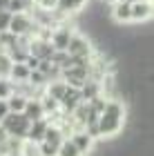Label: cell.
Instances as JSON below:
<instances>
[{
    "label": "cell",
    "mask_w": 154,
    "mask_h": 156,
    "mask_svg": "<svg viewBox=\"0 0 154 156\" xmlns=\"http://www.w3.org/2000/svg\"><path fill=\"white\" fill-rule=\"evenodd\" d=\"M67 54H72V56H94V42L89 40L85 34H78V31H74V36L72 40H69V45H67Z\"/></svg>",
    "instance_id": "5"
},
{
    "label": "cell",
    "mask_w": 154,
    "mask_h": 156,
    "mask_svg": "<svg viewBox=\"0 0 154 156\" xmlns=\"http://www.w3.org/2000/svg\"><path fill=\"white\" fill-rule=\"evenodd\" d=\"M103 2H114V0H103Z\"/></svg>",
    "instance_id": "39"
},
{
    "label": "cell",
    "mask_w": 154,
    "mask_h": 156,
    "mask_svg": "<svg viewBox=\"0 0 154 156\" xmlns=\"http://www.w3.org/2000/svg\"><path fill=\"white\" fill-rule=\"evenodd\" d=\"M40 101H43V107H45V114L47 116H54L56 112H60V101H56V98L49 96L47 91L40 94Z\"/></svg>",
    "instance_id": "17"
},
{
    "label": "cell",
    "mask_w": 154,
    "mask_h": 156,
    "mask_svg": "<svg viewBox=\"0 0 154 156\" xmlns=\"http://www.w3.org/2000/svg\"><path fill=\"white\" fill-rule=\"evenodd\" d=\"M83 129H85L94 140H101V138H103V136H101V129H98V123H89V125L83 127Z\"/></svg>",
    "instance_id": "29"
},
{
    "label": "cell",
    "mask_w": 154,
    "mask_h": 156,
    "mask_svg": "<svg viewBox=\"0 0 154 156\" xmlns=\"http://www.w3.org/2000/svg\"><path fill=\"white\" fill-rule=\"evenodd\" d=\"M87 2H89V0H58L56 9L69 18V16H76L78 11H83L87 7Z\"/></svg>",
    "instance_id": "12"
},
{
    "label": "cell",
    "mask_w": 154,
    "mask_h": 156,
    "mask_svg": "<svg viewBox=\"0 0 154 156\" xmlns=\"http://www.w3.org/2000/svg\"><path fill=\"white\" fill-rule=\"evenodd\" d=\"M7 140H9V132H7V129H5V127H2V125H0V145H5V143H7Z\"/></svg>",
    "instance_id": "33"
},
{
    "label": "cell",
    "mask_w": 154,
    "mask_h": 156,
    "mask_svg": "<svg viewBox=\"0 0 154 156\" xmlns=\"http://www.w3.org/2000/svg\"><path fill=\"white\" fill-rule=\"evenodd\" d=\"M112 20L118 25H130L132 23V2L114 0L112 2Z\"/></svg>",
    "instance_id": "7"
},
{
    "label": "cell",
    "mask_w": 154,
    "mask_h": 156,
    "mask_svg": "<svg viewBox=\"0 0 154 156\" xmlns=\"http://www.w3.org/2000/svg\"><path fill=\"white\" fill-rule=\"evenodd\" d=\"M125 116H127V107L118 98H107V105L98 116V129L103 138H112L123 132Z\"/></svg>",
    "instance_id": "1"
},
{
    "label": "cell",
    "mask_w": 154,
    "mask_h": 156,
    "mask_svg": "<svg viewBox=\"0 0 154 156\" xmlns=\"http://www.w3.org/2000/svg\"><path fill=\"white\" fill-rule=\"evenodd\" d=\"M49 123H52L49 118L34 120L31 127H29V136H27V140H34V143H40V140H45V132H47V127H49Z\"/></svg>",
    "instance_id": "14"
},
{
    "label": "cell",
    "mask_w": 154,
    "mask_h": 156,
    "mask_svg": "<svg viewBox=\"0 0 154 156\" xmlns=\"http://www.w3.org/2000/svg\"><path fill=\"white\" fill-rule=\"evenodd\" d=\"M23 114L29 118L31 123H34V120H40V118H47L40 96H31V98H27V105H25V109H23Z\"/></svg>",
    "instance_id": "10"
},
{
    "label": "cell",
    "mask_w": 154,
    "mask_h": 156,
    "mask_svg": "<svg viewBox=\"0 0 154 156\" xmlns=\"http://www.w3.org/2000/svg\"><path fill=\"white\" fill-rule=\"evenodd\" d=\"M7 103H9V109H11V112H23L25 105H27V96H25V94H18V91H13V94L7 98Z\"/></svg>",
    "instance_id": "21"
},
{
    "label": "cell",
    "mask_w": 154,
    "mask_h": 156,
    "mask_svg": "<svg viewBox=\"0 0 154 156\" xmlns=\"http://www.w3.org/2000/svg\"><path fill=\"white\" fill-rule=\"evenodd\" d=\"M58 147L60 145L49 143V140H40V143H38V150H40L43 156H56V154H58Z\"/></svg>",
    "instance_id": "26"
},
{
    "label": "cell",
    "mask_w": 154,
    "mask_h": 156,
    "mask_svg": "<svg viewBox=\"0 0 154 156\" xmlns=\"http://www.w3.org/2000/svg\"><path fill=\"white\" fill-rule=\"evenodd\" d=\"M25 2H34V0H25Z\"/></svg>",
    "instance_id": "40"
},
{
    "label": "cell",
    "mask_w": 154,
    "mask_h": 156,
    "mask_svg": "<svg viewBox=\"0 0 154 156\" xmlns=\"http://www.w3.org/2000/svg\"><path fill=\"white\" fill-rule=\"evenodd\" d=\"M9 23H11V11L2 9V11H0V31H7V29H9Z\"/></svg>",
    "instance_id": "30"
},
{
    "label": "cell",
    "mask_w": 154,
    "mask_h": 156,
    "mask_svg": "<svg viewBox=\"0 0 154 156\" xmlns=\"http://www.w3.org/2000/svg\"><path fill=\"white\" fill-rule=\"evenodd\" d=\"M56 156H85V154H83V152L78 150V147H76V145L72 143V138H65V140L60 143L58 154H56Z\"/></svg>",
    "instance_id": "20"
},
{
    "label": "cell",
    "mask_w": 154,
    "mask_h": 156,
    "mask_svg": "<svg viewBox=\"0 0 154 156\" xmlns=\"http://www.w3.org/2000/svg\"><path fill=\"white\" fill-rule=\"evenodd\" d=\"M18 40H20V36L11 34L9 29H7V31H0V45L5 47V51H7V49H11V47H16Z\"/></svg>",
    "instance_id": "23"
},
{
    "label": "cell",
    "mask_w": 154,
    "mask_h": 156,
    "mask_svg": "<svg viewBox=\"0 0 154 156\" xmlns=\"http://www.w3.org/2000/svg\"><path fill=\"white\" fill-rule=\"evenodd\" d=\"M0 156H9V154H7V147H5V145H0Z\"/></svg>",
    "instance_id": "35"
},
{
    "label": "cell",
    "mask_w": 154,
    "mask_h": 156,
    "mask_svg": "<svg viewBox=\"0 0 154 156\" xmlns=\"http://www.w3.org/2000/svg\"><path fill=\"white\" fill-rule=\"evenodd\" d=\"M23 154L25 156H43L38 150V143H34V140H25L23 143Z\"/></svg>",
    "instance_id": "27"
},
{
    "label": "cell",
    "mask_w": 154,
    "mask_h": 156,
    "mask_svg": "<svg viewBox=\"0 0 154 156\" xmlns=\"http://www.w3.org/2000/svg\"><path fill=\"white\" fill-rule=\"evenodd\" d=\"M29 74H31V69L25 65V62H13L11 65V72H9V78L13 83H27L29 80Z\"/></svg>",
    "instance_id": "15"
},
{
    "label": "cell",
    "mask_w": 154,
    "mask_h": 156,
    "mask_svg": "<svg viewBox=\"0 0 154 156\" xmlns=\"http://www.w3.org/2000/svg\"><path fill=\"white\" fill-rule=\"evenodd\" d=\"M103 94V85L98 78H89V80L81 87V96H83V101L89 103V101H94L96 96H101Z\"/></svg>",
    "instance_id": "13"
},
{
    "label": "cell",
    "mask_w": 154,
    "mask_h": 156,
    "mask_svg": "<svg viewBox=\"0 0 154 156\" xmlns=\"http://www.w3.org/2000/svg\"><path fill=\"white\" fill-rule=\"evenodd\" d=\"M67 87H69V85H67L65 80H63V78H54V80H49V83H47L45 91H47V94H49V96H54L56 101H60V98L65 96Z\"/></svg>",
    "instance_id": "16"
},
{
    "label": "cell",
    "mask_w": 154,
    "mask_h": 156,
    "mask_svg": "<svg viewBox=\"0 0 154 156\" xmlns=\"http://www.w3.org/2000/svg\"><path fill=\"white\" fill-rule=\"evenodd\" d=\"M9 156H25V154H23V152H18V154H9Z\"/></svg>",
    "instance_id": "36"
},
{
    "label": "cell",
    "mask_w": 154,
    "mask_h": 156,
    "mask_svg": "<svg viewBox=\"0 0 154 156\" xmlns=\"http://www.w3.org/2000/svg\"><path fill=\"white\" fill-rule=\"evenodd\" d=\"M0 125L9 132V136H16V138L27 140V136H29V127H31V120L27 118L23 112H9V114L0 120Z\"/></svg>",
    "instance_id": "2"
},
{
    "label": "cell",
    "mask_w": 154,
    "mask_h": 156,
    "mask_svg": "<svg viewBox=\"0 0 154 156\" xmlns=\"http://www.w3.org/2000/svg\"><path fill=\"white\" fill-rule=\"evenodd\" d=\"M56 5H58V0H34V7L40 11H54Z\"/></svg>",
    "instance_id": "28"
},
{
    "label": "cell",
    "mask_w": 154,
    "mask_h": 156,
    "mask_svg": "<svg viewBox=\"0 0 154 156\" xmlns=\"http://www.w3.org/2000/svg\"><path fill=\"white\" fill-rule=\"evenodd\" d=\"M74 27L67 23H58L52 29V45H54V51H67V45H69V40H72V36H74Z\"/></svg>",
    "instance_id": "4"
},
{
    "label": "cell",
    "mask_w": 154,
    "mask_h": 156,
    "mask_svg": "<svg viewBox=\"0 0 154 156\" xmlns=\"http://www.w3.org/2000/svg\"><path fill=\"white\" fill-rule=\"evenodd\" d=\"M25 65L29 67V69H38L40 67V58H38V56H34V54H29L25 58Z\"/></svg>",
    "instance_id": "31"
},
{
    "label": "cell",
    "mask_w": 154,
    "mask_h": 156,
    "mask_svg": "<svg viewBox=\"0 0 154 156\" xmlns=\"http://www.w3.org/2000/svg\"><path fill=\"white\" fill-rule=\"evenodd\" d=\"M150 2H154V0H150Z\"/></svg>",
    "instance_id": "41"
},
{
    "label": "cell",
    "mask_w": 154,
    "mask_h": 156,
    "mask_svg": "<svg viewBox=\"0 0 154 156\" xmlns=\"http://www.w3.org/2000/svg\"><path fill=\"white\" fill-rule=\"evenodd\" d=\"M154 16V2L150 0H136L132 2V23L134 25H141V23H148Z\"/></svg>",
    "instance_id": "6"
},
{
    "label": "cell",
    "mask_w": 154,
    "mask_h": 156,
    "mask_svg": "<svg viewBox=\"0 0 154 156\" xmlns=\"http://www.w3.org/2000/svg\"><path fill=\"white\" fill-rule=\"evenodd\" d=\"M34 2H25V0H9V7H7V11L11 13H20V11H31Z\"/></svg>",
    "instance_id": "24"
},
{
    "label": "cell",
    "mask_w": 154,
    "mask_h": 156,
    "mask_svg": "<svg viewBox=\"0 0 154 156\" xmlns=\"http://www.w3.org/2000/svg\"><path fill=\"white\" fill-rule=\"evenodd\" d=\"M7 7H9V0H0V11L7 9Z\"/></svg>",
    "instance_id": "34"
},
{
    "label": "cell",
    "mask_w": 154,
    "mask_h": 156,
    "mask_svg": "<svg viewBox=\"0 0 154 156\" xmlns=\"http://www.w3.org/2000/svg\"><path fill=\"white\" fill-rule=\"evenodd\" d=\"M69 138H72V143H74L76 147H78V150H81L83 154H85V156L94 150V143H96V140H94L92 136H89V134H87L85 129H76V132H72V136H69Z\"/></svg>",
    "instance_id": "11"
},
{
    "label": "cell",
    "mask_w": 154,
    "mask_h": 156,
    "mask_svg": "<svg viewBox=\"0 0 154 156\" xmlns=\"http://www.w3.org/2000/svg\"><path fill=\"white\" fill-rule=\"evenodd\" d=\"M29 85H34L38 91H45V87H47V83H49V78H47L40 69H31V74H29V80H27Z\"/></svg>",
    "instance_id": "18"
},
{
    "label": "cell",
    "mask_w": 154,
    "mask_h": 156,
    "mask_svg": "<svg viewBox=\"0 0 154 156\" xmlns=\"http://www.w3.org/2000/svg\"><path fill=\"white\" fill-rule=\"evenodd\" d=\"M11 65H13L11 56L7 54V51H2V54H0V78L9 76V72H11Z\"/></svg>",
    "instance_id": "25"
},
{
    "label": "cell",
    "mask_w": 154,
    "mask_h": 156,
    "mask_svg": "<svg viewBox=\"0 0 154 156\" xmlns=\"http://www.w3.org/2000/svg\"><path fill=\"white\" fill-rule=\"evenodd\" d=\"M67 136L63 134V129L56 123H49V127H47V132H45V140H49V143H56V145H60L63 140H65Z\"/></svg>",
    "instance_id": "19"
},
{
    "label": "cell",
    "mask_w": 154,
    "mask_h": 156,
    "mask_svg": "<svg viewBox=\"0 0 154 156\" xmlns=\"http://www.w3.org/2000/svg\"><path fill=\"white\" fill-rule=\"evenodd\" d=\"M2 51H5V47H2V45H0V54H2Z\"/></svg>",
    "instance_id": "37"
},
{
    "label": "cell",
    "mask_w": 154,
    "mask_h": 156,
    "mask_svg": "<svg viewBox=\"0 0 154 156\" xmlns=\"http://www.w3.org/2000/svg\"><path fill=\"white\" fill-rule=\"evenodd\" d=\"M81 103H83L81 89H78V87H67L65 96L60 98V112H65V114H72V112L78 107Z\"/></svg>",
    "instance_id": "8"
},
{
    "label": "cell",
    "mask_w": 154,
    "mask_h": 156,
    "mask_svg": "<svg viewBox=\"0 0 154 156\" xmlns=\"http://www.w3.org/2000/svg\"><path fill=\"white\" fill-rule=\"evenodd\" d=\"M9 112H11V109H9V103H7L5 98H0V120L9 114Z\"/></svg>",
    "instance_id": "32"
},
{
    "label": "cell",
    "mask_w": 154,
    "mask_h": 156,
    "mask_svg": "<svg viewBox=\"0 0 154 156\" xmlns=\"http://www.w3.org/2000/svg\"><path fill=\"white\" fill-rule=\"evenodd\" d=\"M125 2H136V0H125Z\"/></svg>",
    "instance_id": "38"
},
{
    "label": "cell",
    "mask_w": 154,
    "mask_h": 156,
    "mask_svg": "<svg viewBox=\"0 0 154 156\" xmlns=\"http://www.w3.org/2000/svg\"><path fill=\"white\" fill-rule=\"evenodd\" d=\"M13 91H16V83L11 80L9 76H5V78H0V98H9Z\"/></svg>",
    "instance_id": "22"
},
{
    "label": "cell",
    "mask_w": 154,
    "mask_h": 156,
    "mask_svg": "<svg viewBox=\"0 0 154 156\" xmlns=\"http://www.w3.org/2000/svg\"><path fill=\"white\" fill-rule=\"evenodd\" d=\"M29 54L38 56L40 60H47L54 56V45L52 40H45V38H34L29 40Z\"/></svg>",
    "instance_id": "9"
},
{
    "label": "cell",
    "mask_w": 154,
    "mask_h": 156,
    "mask_svg": "<svg viewBox=\"0 0 154 156\" xmlns=\"http://www.w3.org/2000/svg\"><path fill=\"white\" fill-rule=\"evenodd\" d=\"M60 78L65 80L69 87H83L89 78H92V67H81V65H72L60 69Z\"/></svg>",
    "instance_id": "3"
}]
</instances>
